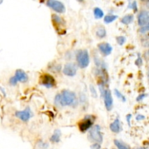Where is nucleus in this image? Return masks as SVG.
Here are the masks:
<instances>
[{
	"instance_id": "1",
	"label": "nucleus",
	"mask_w": 149,
	"mask_h": 149,
	"mask_svg": "<svg viewBox=\"0 0 149 149\" xmlns=\"http://www.w3.org/2000/svg\"><path fill=\"white\" fill-rule=\"evenodd\" d=\"M61 106H77L78 100L76 94L73 92L65 90L60 94L59 104Z\"/></svg>"
},
{
	"instance_id": "2",
	"label": "nucleus",
	"mask_w": 149,
	"mask_h": 149,
	"mask_svg": "<svg viewBox=\"0 0 149 149\" xmlns=\"http://www.w3.org/2000/svg\"><path fill=\"white\" fill-rule=\"evenodd\" d=\"M104 83L98 84V87L100 89L102 95L104 98V104L106 109L108 111H110L113 108V100L111 95V93L110 90L105 89L104 86Z\"/></svg>"
},
{
	"instance_id": "3",
	"label": "nucleus",
	"mask_w": 149,
	"mask_h": 149,
	"mask_svg": "<svg viewBox=\"0 0 149 149\" xmlns=\"http://www.w3.org/2000/svg\"><path fill=\"white\" fill-rule=\"evenodd\" d=\"M77 61L79 67L81 69L86 68L90 63V56L87 49H79L77 52Z\"/></svg>"
},
{
	"instance_id": "4",
	"label": "nucleus",
	"mask_w": 149,
	"mask_h": 149,
	"mask_svg": "<svg viewBox=\"0 0 149 149\" xmlns=\"http://www.w3.org/2000/svg\"><path fill=\"white\" fill-rule=\"evenodd\" d=\"M100 130V127L98 125H96L93 127L90 131V139L92 140V141H95L96 142V143L98 144H100L103 142V138Z\"/></svg>"
},
{
	"instance_id": "5",
	"label": "nucleus",
	"mask_w": 149,
	"mask_h": 149,
	"mask_svg": "<svg viewBox=\"0 0 149 149\" xmlns=\"http://www.w3.org/2000/svg\"><path fill=\"white\" fill-rule=\"evenodd\" d=\"M47 6L59 13H64L66 11L65 5L59 1L48 0L47 1Z\"/></svg>"
},
{
	"instance_id": "6",
	"label": "nucleus",
	"mask_w": 149,
	"mask_h": 149,
	"mask_svg": "<svg viewBox=\"0 0 149 149\" xmlns=\"http://www.w3.org/2000/svg\"><path fill=\"white\" fill-rule=\"evenodd\" d=\"M94 119V116H85L84 120H82L79 124V128L80 131L82 132L88 131L93 126Z\"/></svg>"
},
{
	"instance_id": "7",
	"label": "nucleus",
	"mask_w": 149,
	"mask_h": 149,
	"mask_svg": "<svg viewBox=\"0 0 149 149\" xmlns=\"http://www.w3.org/2000/svg\"><path fill=\"white\" fill-rule=\"evenodd\" d=\"M41 84L47 88L53 87L56 85V81L54 77L49 74H44L41 77Z\"/></svg>"
},
{
	"instance_id": "8",
	"label": "nucleus",
	"mask_w": 149,
	"mask_h": 149,
	"mask_svg": "<svg viewBox=\"0 0 149 149\" xmlns=\"http://www.w3.org/2000/svg\"><path fill=\"white\" fill-rule=\"evenodd\" d=\"M15 115L17 118L23 122L28 121L32 116V111L29 107H27L24 110L17 111Z\"/></svg>"
},
{
	"instance_id": "9",
	"label": "nucleus",
	"mask_w": 149,
	"mask_h": 149,
	"mask_svg": "<svg viewBox=\"0 0 149 149\" xmlns=\"http://www.w3.org/2000/svg\"><path fill=\"white\" fill-rule=\"evenodd\" d=\"M77 66L76 64H74L73 63L66 64L65 66L64 69L63 70V72L65 75H67L69 77L74 76L77 74Z\"/></svg>"
},
{
	"instance_id": "10",
	"label": "nucleus",
	"mask_w": 149,
	"mask_h": 149,
	"mask_svg": "<svg viewBox=\"0 0 149 149\" xmlns=\"http://www.w3.org/2000/svg\"><path fill=\"white\" fill-rule=\"evenodd\" d=\"M149 14L148 12L146 10L141 11L138 16V24L141 27L144 26L148 24Z\"/></svg>"
},
{
	"instance_id": "11",
	"label": "nucleus",
	"mask_w": 149,
	"mask_h": 149,
	"mask_svg": "<svg viewBox=\"0 0 149 149\" xmlns=\"http://www.w3.org/2000/svg\"><path fill=\"white\" fill-rule=\"evenodd\" d=\"M98 47L101 53L106 56L110 55L113 50L112 47L107 42H103L99 44L98 45Z\"/></svg>"
},
{
	"instance_id": "12",
	"label": "nucleus",
	"mask_w": 149,
	"mask_h": 149,
	"mask_svg": "<svg viewBox=\"0 0 149 149\" xmlns=\"http://www.w3.org/2000/svg\"><path fill=\"white\" fill-rule=\"evenodd\" d=\"M15 77L17 81L21 82H26L28 80V74L22 69H17L16 71Z\"/></svg>"
},
{
	"instance_id": "13",
	"label": "nucleus",
	"mask_w": 149,
	"mask_h": 149,
	"mask_svg": "<svg viewBox=\"0 0 149 149\" xmlns=\"http://www.w3.org/2000/svg\"><path fill=\"white\" fill-rule=\"evenodd\" d=\"M110 130L115 132V133H118L120 131V121L118 118H116L113 122L111 123L110 125Z\"/></svg>"
},
{
	"instance_id": "14",
	"label": "nucleus",
	"mask_w": 149,
	"mask_h": 149,
	"mask_svg": "<svg viewBox=\"0 0 149 149\" xmlns=\"http://www.w3.org/2000/svg\"><path fill=\"white\" fill-rule=\"evenodd\" d=\"M114 143L118 149H131V147L129 145L120 140H115Z\"/></svg>"
},
{
	"instance_id": "15",
	"label": "nucleus",
	"mask_w": 149,
	"mask_h": 149,
	"mask_svg": "<svg viewBox=\"0 0 149 149\" xmlns=\"http://www.w3.org/2000/svg\"><path fill=\"white\" fill-rule=\"evenodd\" d=\"M134 19V15H127L126 16H124L122 19H121V22L124 24H130L131 23L133 22Z\"/></svg>"
},
{
	"instance_id": "16",
	"label": "nucleus",
	"mask_w": 149,
	"mask_h": 149,
	"mask_svg": "<svg viewBox=\"0 0 149 149\" xmlns=\"http://www.w3.org/2000/svg\"><path fill=\"white\" fill-rule=\"evenodd\" d=\"M61 131L59 130H56L54 131V134L52 136L50 140L54 143H58L60 141Z\"/></svg>"
},
{
	"instance_id": "17",
	"label": "nucleus",
	"mask_w": 149,
	"mask_h": 149,
	"mask_svg": "<svg viewBox=\"0 0 149 149\" xmlns=\"http://www.w3.org/2000/svg\"><path fill=\"white\" fill-rule=\"evenodd\" d=\"M94 15L95 19H102L104 16V12L101 8L95 7L94 10Z\"/></svg>"
},
{
	"instance_id": "18",
	"label": "nucleus",
	"mask_w": 149,
	"mask_h": 149,
	"mask_svg": "<svg viewBox=\"0 0 149 149\" xmlns=\"http://www.w3.org/2000/svg\"><path fill=\"white\" fill-rule=\"evenodd\" d=\"M118 18V16L116 15H107L104 18V23L109 24L110 23H112L115 20H116Z\"/></svg>"
},
{
	"instance_id": "19",
	"label": "nucleus",
	"mask_w": 149,
	"mask_h": 149,
	"mask_svg": "<svg viewBox=\"0 0 149 149\" xmlns=\"http://www.w3.org/2000/svg\"><path fill=\"white\" fill-rule=\"evenodd\" d=\"M96 35L100 38H104V37L106 35V29H104V28H103V27L99 28L96 32Z\"/></svg>"
},
{
	"instance_id": "20",
	"label": "nucleus",
	"mask_w": 149,
	"mask_h": 149,
	"mask_svg": "<svg viewBox=\"0 0 149 149\" xmlns=\"http://www.w3.org/2000/svg\"><path fill=\"white\" fill-rule=\"evenodd\" d=\"M52 20L53 23H55L56 24H62L65 23L64 21L62 20L58 16L56 15H52Z\"/></svg>"
},
{
	"instance_id": "21",
	"label": "nucleus",
	"mask_w": 149,
	"mask_h": 149,
	"mask_svg": "<svg viewBox=\"0 0 149 149\" xmlns=\"http://www.w3.org/2000/svg\"><path fill=\"white\" fill-rule=\"evenodd\" d=\"M114 92H115V94L116 95V96L119 98L120 99V100H121L123 102H125L127 101V99H126V97L124 96L117 89H115L114 90Z\"/></svg>"
},
{
	"instance_id": "22",
	"label": "nucleus",
	"mask_w": 149,
	"mask_h": 149,
	"mask_svg": "<svg viewBox=\"0 0 149 149\" xmlns=\"http://www.w3.org/2000/svg\"><path fill=\"white\" fill-rule=\"evenodd\" d=\"M116 41L118 42V44L119 45H123L125 43L126 41H127V38L126 37L123 36H119L116 37Z\"/></svg>"
},
{
	"instance_id": "23",
	"label": "nucleus",
	"mask_w": 149,
	"mask_h": 149,
	"mask_svg": "<svg viewBox=\"0 0 149 149\" xmlns=\"http://www.w3.org/2000/svg\"><path fill=\"white\" fill-rule=\"evenodd\" d=\"M128 7L130 8H132L135 13H136V11H138V7H137V4H136V2L135 1H133V3H130Z\"/></svg>"
},
{
	"instance_id": "24",
	"label": "nucleus",
	"mask_w": 149,
	"mask_h": 149,
	"mask_svg": "<svg viewBox=\"0 0 149 149\" xmlns=\"http://www.w3.org/2000/svg\"><path fill=\"white\" fill-rule=\"evenodd\" d=\"M135 65L139 68L141 67L143 65V59L140 54L138 55V58H136V60L135 61Z\"/></svg>"
},
{
	"instance_id": "25",
	"label": "nucleus",
	"mask_w": 149,
	"mask_h": 149,
	"mask_svg": "<svg viewBox=\"0 0 149 149\" xmlns=\"http://www.w3.org/2000/svg\"><path fill=\"white\" fill-rule=\"evenodd\" d=\"M90 92L91 93V95L94 98H97L98 95H97V93L94 88V86L93 85H90Z\"/></svg>"
},
{
	"instance_id": "26",
	"label": "nucleus",
	"mask_w": 149,
	"mask_h": 149,
	"mask_svg": "<svg viewBox=\"0 0 149 149\" xmlns=\"http://www.w3.org/2000/svg\"><path fill=\"white\" fill-rule=\"evenodd\" d=\"M148 29H149V24H146V25L141 27L139 29V32L141 33H145L147 31H148Z\"/></svg>"
},
{
	"instance_id": "27",
	"label": "nucleus",
	"mask_w": 149,
	"mask_h": 149,
	"mask_svg": "<svg viewBox=\"0 0 149 149\" xmlns=\"http://www.w3.org/2000/svg\"><path fill=\"white\" fill-rule=\"evenodd\" d=\"M148 96V94H144V93H143V94H140L137 97H136V100L137 102H141L142 101L144 98H145L146 97Z\"/></svg>"
},
{
	"instance_id": "28",
	"label": "nucleus",
	"mask_w": 149,
	"mask_h": 149,
	"mask_svg": "<svg viewBox=\"0 0 149 149\" xmlns=\"http://www.w3.org/2000/svg\"><path fill=\"white\" fill-rule=\"evenodd\" d=\"M17 82H18V81H17V79L15 78V77L11 78L10 79V83L11 85H16L17 84Z\"/></svg>"
},
{
	"instance_id": "29",
	"label": "nucleus",
	"mask_w": 149,
	"mask_h": 149,
	"mask_svg": "<svg viewBox=\"0 0 149 149\" xmlns=\"http://www.w3.org/2000/svg\"><path fill=\"white\" fill-rule=\"evenodd\" d=\"M90 147L91 149H100L101 146L100 144H98V143H95V144L91 145Z\"/></svg>"
},
{
	"instance_id": "30",
	"label": "nucleus",
	"mask_w": 149,
	"mask_h": 149,
	"mask_svg": "<svg viewBox=\"0 0 149 149\" xmlns=\"http://www.w3.org/2000/svg\"><path fill=\"white\" fill-rule=\"evenodd\" d=\"M127 118V121L128 123V125H129V127H131V119L132 118V115L131 114H128L126 116Z\"/></svg>"
},
{
	"instance_id": "31",
	"label": "nucleus",
	"mask_w": 149,
	"mask_h": 149,
	"mask_svg": "<svg viewBox=\"0 0 149 149\" xmlns=\"http://www.w3.org/2000/svg\"><path fill=\"white\" fill-rule=\"evenodd\" d=\"M135 119H136V120L140 121V120H142L145 119L146 117L144 115H138L137 116H136Z\"/></svg>"
},
{
	"instance_id": "32",
	"label": "nucleus",
	"mask_w": 149,
	"mask_h": 149,
	"mask_svg": "<svg viewBox=\"0 0 149 149\" xmlns=\"http://www.w3.org/2000/svg\"><path fill=\"white\" fill-rule=\"evenodd\" d=\"M138 149H146V148H138Z\"/></svg>"
},
{
	"instance_id": "33",
	"label": "nucleus",
	"mask_w": 149,
	"mask_h": 149,
	"mask_svg": "<svg viewBox=\"0 0 149 149\" xmlns=\"http://www.w3.org/2000/svg\"><path fill=\"white\" fill-rule=\"evenodd\" d=\"M2 2H3V1H0V4H1Z\"/></svg>"
}]
</instances>
